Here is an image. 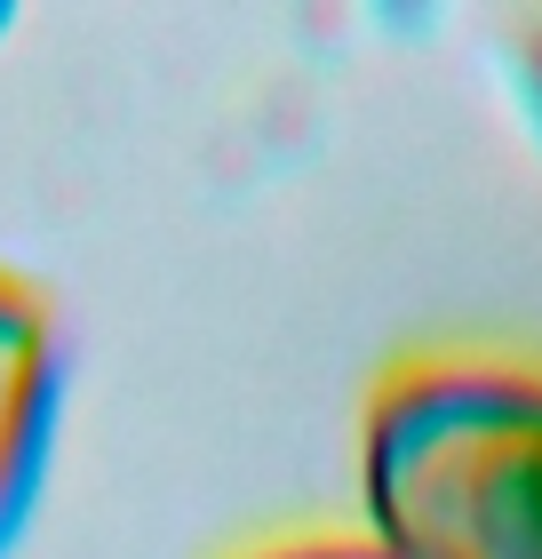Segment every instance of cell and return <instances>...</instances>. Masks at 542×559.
<instances>
[{"label":"cell","mask_w":542,"mask_h":559,"mask_svg":"<svg viewBox=\"0 0 542 559\" xmlns=\"http://www.w3.org/2000/svg\"><path fill=\"white\" fill-rule=\"evenodd\" d=\"M368 512L399 559H542V384L447 368L375 408Z\"/></svg>","instance_id":"6da1fadb"},{"label":"cell","mask_w":542,"mask_h":559,"mask_svg":"<svg viewBox=\"0 0 542 559\" xmlns=\"http://www.w3.org/2000/svg\"><path fill=\"white\" fill-rule=\"evenodd\" d=\"M48 416H57V352L33 296L0 288V544L16 536L24 503L40 488Z\"/></svg>","instance_id":"7a4b0ae2"},{"label":"cell","mask_w":542,"mask_h":559,"mask_svg":"<svg viewBox=\"0 0 542 559\" xmlns=\"http://www.w3.org/2000/svg\"><path fill=\"white\" fill-rule=\"evenodd\" d=\"M272 559H399L383 544H303V551H272Z\"/></svg>","instance_id":"3957f363"},{"label":"cell","mask_w":542,"mask_h":559,"mask_svg":"<svg viewBox=\"0 0 542 559\" xmlns=\"http://www.w3.org/2000/svg\"><path fill=\"white\" fill-rule=\"evenodd\" d=\"M0 33H9V9H0Z\"/></svg>","instance_id":"277c9868"}]
</instances>
